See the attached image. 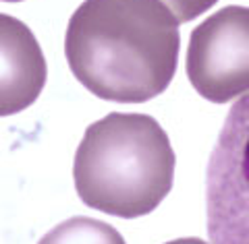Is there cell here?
<instances>
[{"label": "cell", "mask_w": 249, "mask_h": 244, "mask_svg": "<svg viewBox=\"0 0 249 244\" xmlns=\"http://www.w3.org/2000/svg\"><path fill=\"white\" fill-rule=\"evenodd\" d=\"M178 50V21L162 0H85L65 37L75 79L116 104L160 96L177 73Z\"/></svg>", "instance_id": "cell-1"}, {"label": "cell", "mask_w": 249, "mask_h": 244, "mask_svg": "<svg viewBox=\"0 0 249 244\" xmlns=\"http://www.w3.org/2000/svg\"><path fill=\"white\" fill-rule=\"evenodd\" d=\"M44 52L31 29L0 13V116L23 112L46 85Z\"/></svg>", "instance_id": "cell-5"}, {"label": "cell", "mask_w": 249, "mask_h": 244, "mask_svg": "<svg viewBox=\"0 0 249 244\" xmlns=\"http://www.w3.org/2000/svg\"><path fill=\"white\" fill-rule=\"evenodd\" d=\"M208 236L249 244V93L229 110L206 174Z\"/></svg>", "instance_id": "cell-3"}, {"label": "cell", "mask_w": 249, "mask_h": 244, "mask_svg": "<svg viewBox=\"0 0 249 244\" xmlns=\"http://www.w3.org/2000/svg\"><path fill=\"white\" fill-rule=\"evenodd\" d=\"M4 2H21V0H4Z\"/></svg>", "instance_id": "cell-9"}, {"label": "cell", "mask_w": 249, "mask_h": 244, "mask_svg": "<svg viewBox=\"0 0 249 244\" xmlns=\"http://www.w3.org/2000/svg\"><path fill=\"white\" fill-rule=\"evenodd\" d=\"M37 244H124V240L112 226L79 215L52 228Z\"/></svg>", "instance_id": "cell-6"}, {"label": "cell", "mask_w": 249, "mask_h": 244, "mask_svg": "<svg viewBox=\"0 0 249 244\" xmlns=\"http://www.w3.org/2000/svg\"><path fill=\"white\" fill-rule=\"evenodd\" d=\"M187 77L214 104L249 91V6H224L191 31Z\"/></svg>", "instance_id": "cell-4"}, {"label": "cell", "mask_w": 249, "mask_h": 244, "mask_svg": "<svg viewBox=\"0 0 249 244\" xmlns=\"http://www.w3.org/2000/svg\"><path fill=\"white\" fill-rule=\"evenodd\" d=\"M166 244H208V242L199 240V238H178V240H170Z\"/></svg>", "instance_id": "cell-8"}, {"label": "cell", "mask_w": 249, "mask_h": 244, "mask_svg": "<svg viewBox=\"0 0 249 244\" xmlns=\"http://www.w3.org/2000/svg\"><path fill=\"white\" fill-rule=\"evenodd\" d=\"M175 163L170 139L152 116L112 112L89 124L77 147L75 188L88 207L135 219L170 193Z\"/></svg>", "instance_id": "cell-2"}, {"label": "cell", "mask_w": 249, "mask_h": 244, "mask_svg": "<svg viewBox=\"0 0 249 244\" xmlns=\"http://www.w3.org/2000/svg\"><path fill=\"white\" fill-rule=\"evenodd\" d=\"M162 2L168 6V11L175 15L178 23H187L206 13L218 0H162Z\"/></svg>", "instance_id": "cell-7"}]
</instances>
